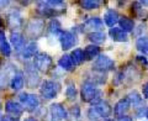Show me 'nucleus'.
I'll list each match as a JSON object with an SVG mask.
<instances>
[{"mask_svg":"<svg viewBox=\"0 0 148 121\" xmlns=\"http://www.w3.org/2000/svg\"><path fill=\"white\" fill-rule=\"evenodd\" d=\"M85 29H92V30H101L104 27V21L100 17H90L84 22Z\"/></svg>","mask_w":148,"mask_h":121,"instance_id":"16","label":"nucleus"},{"mask_svg":"<svg viewBox=\"0 0 148 121\" xmlns=\"http://www.w3.org/2000/svg\"><path fill=\"white\" fill-rule=\"evenodd\" d=\"M58 66L62 69H64V71H68V72L73 71V68H74L73 60L71 58V56H68V54H64L58 59Z\"/></svg>","mask_w":148,"mask_h":121,"instance_id":"21","label":"nucleus"},{"mask_svg":"<svg viewBox=\"0 0 148 121\" xmlns=\"http://www.w3.org/2000/svg\"><path fill=\"white\" fill-rule=\"evenodd\" d=\"M80 95H82V100L85 103H90V101H98L100 100V95L101 91L96 89V87L94 83L91 82H84L82 85V90H80Z\"/></svg>","mask_w":148,"mask_h":121,"instance_id":"1","label":"nucleus"},{"mask_svg":"<svg viewBox=\"0 0 148 121\" xmlns=\"http://www.w3.org/2000/svg\"><path fill=\"white\" fill-rule=\"evenodd\" d=\"M72 114H73V115H75L77 118H78V116L80 115V110H79V106H78V105H75V106H74V108L72 109Z\"/></svg>","mask_w":148,"mask_h":121,"instance_id":"34","label":"nucleus"},{"mask_svg":"<svg viewBox=\"0 0 148 121\" xmlns=\"http://www.w3.org/2000/svg\"><path fill=\"white\" fill-rule=\"evenodd\" d=\"M136 48L140 51L141 53L148 56V37L141 36L140 38H137V41H136Z\"/></svg>","mask_w":148,"mask_h":121,"instance_id":"26","label":"nucleus"},{"mask_svg":"<svg viewBox=\"0 0 148 121\" xmlns=\"http://www.w3.org/2000/svg\"><path fill=\"white\" fill-rule=\"evenodd\" d=\"M142 94H143V98H145V99H148V82L145 83L142 87Z\"/></svg>","mask_w":148,"mask_h":121,"instance_id":"33","label":"nucleus"},{"mask_svg":"<svg viewBox=\"0 0 148 121\" xmlns=\"http://www.w3.org/2000/svg\"><path fill=\"white\" fill-rule=\"evenodd\" d=\"M126 98H127V100L130 101V104L133 105V106L141 105V103H142V96L138 94V91H136V90H132L131 93H128Z\"/></svg>","mask_w":148,"mask_h":121,"instance_id":"27","label":"nucleus"},{"mask_svg":"<svg viewBox=\"0 0 148 121\" xmlns=\"http://www.w3.org/2000/svg\"><path fill=\"white\" fill-rule=\"evenodd\" d=\"M119 20H120V15L116 10H114V9L108 10L104 15V21L109 27H114L119 22Z\"/></svg>","mask_w":148,"mask_h":121,"instance_id":"13","label":"nucleus"},{"mask_svg":"<svg viewBox=\"0 0 148 121\" xmlns=\"http://www.w3.org/2000/svg\"><path fill=\"white\" fill-rule=\"evenodd\" d=\"M100 54V47L96 45H89L86 46L84 50V58L85 59H92L95 57H98Z\"/></svg>","mask_w":148,"mask_h":121,"instance_id":"22","label":"nucleus"},{"mask_svg":"<svg viewBox=\"0 0 148 121\" xmlns=\"http://www.w3.org/2000/svg\"><path fill=\"white\" fill-rule=\"evenodd\" d=\"M0 51H1V53L5 56V57H9V56L11 54L10 43H9L8 41H4V42H1V43H0Z\"/></svg>","mask_w":148,"mask_h":121,"instance_id":"32","label":"nucleus"},{"mask_svg":"<svg viewBox=\"0 0 148 121\" xmlns=\"http://www.w3.org/2000/svg\"><path fill=\"white\" fill-rule=\"evenodd\" d=\"M59 89H61L59 83L54 82V80H45L42 84H41L40 93L43 99L51 100V99H54V98L58 95Z\"/></svg>","mask_w":148,"mask_h":121,"instance_id":"2","label":"nucleus"},{"mask_svg":"<svg viewBox=\"0 0 148 121\" xmlns=\"http://www.w3.org/2000/svg\"><path fill=\"white\" fill-rule=\"evenodd\" d=\"M130 101L127 100V98H122V99H120L116 105H115V109H114V113L116 116H120V118H122V116L126 115V113L130 110Z\"/></svg>","mask_w":148,"mask_h":121,"instance_id":"11","label":"nucleus"},{"mask_svg":"<svg viewBox=\"0 0 148 121\" xmlns=\"http://www.w3.org/2000/svg\"><path fill=\"white\" fill-rule=\"evenodd\" d=\"M88 38H89V41H91L92 45H100V43L105 42L106 35L104 34V32L94 31V32H90V34L88 35Z\"/></svg>","mask_w":148,"mask_h":121,"instance_id":"23","label":"nucleus"},{"mask_svg":"<svg viewBox=\"0 0 148 121\" xmlns=\"http://www.w3.org/2000/svg\"><path fill=\"white\" fill-rule=\"evenodd\" d=\"M25 74H26V82L29 88H35L40 83V77L37 73V69L34 67V64L27 63L25 66Z\"/></svg>","mask_w":148,"mask_h":121,"instance_id":"6","label":"nucleus"},{"mask_svg":"<svg viewBox=\"0 0 148 121\" xmlns=\"http://www.w3.org/2000/svg\"><path fill=\"white\" fill-rule=\"evenodd\" d=\"M3 25V20H1V17H0V26Z\"/></svg>","mask_w":148,"mask_h":121,"instance_id":"42","label":"nucleus"},{"mask_svg":"<svg viewBox=\"0 0 148 121\" xmlns=\"http://www.w3.org/2000/svg\"><path fill=\"white\" fill-rule=\"evenodd\" d=\"M52 58L51 56L47 54V53H37L34 58V67L37 69V71L42 72V73H46L48 72L51 67H52Z\"/></svg>","mask_w":148,"mask_h":121,"instance_id":"4","label":"nucleus"},{"mask_svg":"<svg viewBox=\"0 0 148 121\" xmlns=\"http://www.w3.org/2000/svg\"><path fill=\"white\" fill-rule=\"evenodd\" d=\"M59 40H61V47L64 51L71 50L77 43V36L71 31H63L62 36L59 37Z\"/></svg>","mask_w":148,"mask_h":121,"instance_id":"9","label":"nucleus"},{"mask_svg":"<svg viewBox=\"0 0 148 121\" xmlns=\"http://www.w3.org/2000/svg\"><path fill=\"white\" fill-rule=\"evenodd\" d=\"M8 22H9V25H10V27H12V29L21 27L22 26V16L17 11H14L8 16Z\"/></svg>","mask_w":148,"mask_h":121,"instance_id":"19","label":"nucleus"},{"mask_svg":"<svg viewBox=\"0 0 148 121\" xmlns=\"http://www.w3.org/2000/svg\"><path fill=\"white\" fill-rule=\"evenodd\" d=\"M5 110L8 111L9 114H12V115H21L24 113V106L21 104L16 103L14 100H8L6 104H5Z\"/></svg>","mask_w":148,"mask_h":121,"instance_id":"15","label":"nucleus"},{"mask_svg":"<svg viewBox=\"0 0 148 121\" xmlns=\"http://www.w3.org/2000/svg\"><path fill=\"white\" fill-rule=\"evenodd\" d=\"M1 119H3V118H1V115H0V121H1Z\"/></svg>","mask_w":148,"mask_h":121,"instance_id":"44","label":"nucleus"},{"mask_svg":"<svg viewBox=\"0 0 148 121\" xmlns=\"http://www.w3.org/2000/svg\"><path fill=\"white\" fill-rule=\"evenodd\" d=\"M0 108H1V103H0Z\"/></svg>","mask_w":148,"mask_h":121,"instance_id":"45","label":"nucleus"},{"mask_svg":"<svg viewBox=\"0 0 148 121\" xmlns=\"http://www.w3.org/2000/svg\"><path fill=\"white\" fill-rule=\"evenodd\" d=\"M80 5L83 9H86V10H94V9H98L101 5V1H99V0H84L80 3Z\"/></svg>","mask_w":148,"mask_h":121,"instance_id":"28","label":"nucleus"},{"mask_svg":"<svg viewBox=\"0 0 148 121\" xmlns=\"http://www.w3.org/2000/svg\"><path fill=\"white\" fill-rule=\"evenodd\" d=\"M114 68H115L114 59L109 57L108 54H99L98 58L95 59L94 64H92V69L96 72H100V73L114 71Z\"/></svg>","mask_w":148,"mask_h":121,"instance_id":"3","label":"nucleus"},{"mask_svg":"<svg viewBox=\"0 0 148 121\" xmlns=\"http://www.w3.org/2000/svg\"><path fill=\"white\" fill-rule=\"evenodd\" d=\"M18 99H20L21 104L25 106V109L29 111H35L40 106V100H38V98H37V95H35V94L21 93Z\"/></svg>","mask_w":148,"mask_h":121,"instance_id":"5","label":"nucleus"},{"mask_svg":"<svg viewBox=\"0 0 148 121\" xmlns=\"http://www.w3.org/2000/svg\"><path fill=\"white\" fill-rule=\"evenodd\" d=\"M45 27V21L42 19H32L27 24V34L32 37H37L42 34Z\"/></svg>","mask_w":148,"mask_h":121,"instance_id":"8","label":"nucleus"},{"mask_svg":"<svg viewBox=\"0 0 148 121\" xmlns=\"http://www.w3.org/2000/svg\"><path fill=\"white\" fill-rule=\"evenodd\" d=\"M1 121H15V119L10 118V116H4V118L1 119Z\"/></svg>","mask_w":148,"mask_h":121,"instance_id":"39","label":"nucleus"},{"mask_svg":"<svg viewBox=\"0 0 148 121\" xmlns=\"http://www.w3.org/2000/svg\"><path fill=\"white\" fill-rule=\"evenodd\" d=\"M24 83H25L24 74H22L21 72H17L12 76L10 85H11V88L14 90H20V89H22V87H24Z\"/></svg>","mask_w":148,"mask_h":121,"instance_id":"18","label":"nucleus"},{"mask_svg":"<svg viewBox=\"0 0 148 121\" xmlns=\"http://www.w3.org/2000/svg\"><path fill=\"white\" fill-rule=\"evenodd\" d=\"M109 36L115 42H126L128 40L127 34L123 30L120 29V27H111L109 31Z\"/></svg>","mask_w":148,"mask_h":121,"instance_id":"12","label":"nucleus"},{"mask_svg":"<svg viewBox=\"0 0 148 121\" xmlns=\"http://www.w3.org/2000/svg\"><path fill=\"white\" fill-rule=\"evenodd\" d=\"M9 4L10 1H8V0H0V9H5L9 6Z\"/></svg>","mask_w":148,"mask_h":121,"instance_id":"35","label":"nucleus"},{"mask_svg":"<svg viewBox=\"0 0 148 121\" xmlns=\"http://www.w3.org/2000/svg\"><path fill=\"white\" fill-rule=\"evenodd\" d=\"M48 34L52 35L54 37H61L63 34V30H62V26L59 24L58 20H52L48 25Z\"/></svg>","mask_w":148,"mask_h":121,"instance_id":"20","label":"nucleus"},{"mask_svg":"<svg viewBox=\"0 0 148 121\" xmlns=\"http://www.w3.org/2000/svg\"><path fill=\"white\" fill-rule=\"evenodd\" d=\"M37 50H38V45H37L36 42H30V43L24 48L22 56H24V58H26V59L32 58V57H35V56H36Z\"/></svg>","mask_w":148,"mask_h":121,"instance_id":"24","label":"nucleus"},{"mask_svg":"<svg viewBox=\"0 0 148 121\" xmlns=\"http://www.w3.org/2000/svg\"><path fill=\"white\" fill-rule=\"evenodd\" d=\"M137 59L140 60L142 64H147V63H148V62H147V59H146L145 57H142V56H137Z\"/></svg>","mask_w":148,"mask_h":121,"instance_id":"36","label":"nucleus"},{"mask_svg":"<svg viewBox=\"0 0 148 121\" xmlns=\"http://www.w3.org/2000/svg\"><path fill=\"white\" fill-rule=\"evenodd\" d=\"M92 109H94V111L100 116V118H105V119H109V116L111 115V113H112V109H111L110 104L106 100H103V99L95 101V103L92 104Z\"/></svg>","mask_w":148,"mask_h":121,"instance_id":"7","label":"nucleus"},{"mask_svg":"<svg viewBox=\"0 0 148 121\" xmlns=\"http://www.w3.org/2000/svg\"><path fill=\"white\" fill-rule=\"evenodd\" d=\"M146 118H147V119H148V108H147V109H146Z\"/></svg>","mask_w":148,"mask_h":121,"instance_id":"41","label":"nucleus"},{"mask_svg":"<svg viewBox=\"0 0 148 121\" xmlns=\"http://www.w3.org/2000/svg\"><path fill=\"white\" fill-rule=\"evenodd\" d=\"M133 11H135L136 15L140 17V19H143V17H147V12L145 10V8H142V5L138 3H135L133 4Z\"/></svg>","mask_w":148,"mask_h":121,"instance_id":"30","label":"nucleus"},{"mask_svg":"<svg viewBox=\"0 0 148 121\" xmlns=\"http://www.w3.org/2000/svg\"><path fill=\"white\" fill-rule=\"evenodd\" d=\"M24 121H38V120L35 119V118H32V116H30V118H26Z\"/></svg>","mask_w":148,"mask_h":121,"instance_id":"40","label":"nucleus"},{"mask_svg":"<svg viewBox=\"0 0 148 121\" xmlns=\"http://www.w3.org/2000/svg\"><path fill=\"white\" fill-rule=\"evenodd\" d=\"M49 114L52 116L53 121H62V120H66L68 118L67 110L58 103H54L49 106Z\"/></svg>","mask_w":148,"mask_h":121,"instance_id":"10","label":"nucleus"},{"mask_svg":"<svg viewBox=\"0 0 148 121\" xmlns=\"http://www.w3.org/2000/svg\"><path fill=\"white\" fill-rule=\"evenodd\" d=\"M105 121H112V120H111V119H106Z\"/></svg>","mask_w":148,"mask_h":121,"instance_id":"43","label":"nucleus"},{"mask_svg":"<svg viewBox=\"0 0 148 121\" xmlns=\"http://www.w3.org/2000/svg\"><path fill=\"white\" fill-rule=\"evenodd\" d=\"M47 4L49 8H52L53 10H57V11L66 6V3L62 1V0H48Z\"/></svg>","mask_w":148,"mask_h":121,"instance_id":"31","label":"nucleus"},{"mask_svg":"<svg viewBox=\"0 0 148 121\" xmlns=\"http://www.w3.org/2000/svg\"><path fill=\"white\" fill-rule=\"evenodd\" d=\"M117 121H132V119L130 118V116H122V118H120Z\"/></svg>","mask_w":148,"mask_h":121,"instance_id":"38","label":"nucleus"},{"mask_svg":"<svg viewBox=\"0 0 148 121\" xmlns=\"http://www.w3.org/2000/svg\"><path fill=\"white\" fill-rule=\"evenodd\" d=\"M119 24H120V29L123 30L126 34L135 30V21H133L132 19H130V17H126V16L120 17Z\"/></svg>","mask_w":148,"mask_h":121,"instance_id":"17","label":"nucleus"},{"mask_svg":"<svg viewBox=\"0 0 148 121\" xmlns=\"http://www.w3.org/2000/svg\"><path fill=\"white\" fill-rule=\"evenodd\" d=\"M78 95V91H77V88L73 83H69L66 88V96L68 100H75V98Z\"/></svg>","mask_w":148,"mask_h":121,"instance_id":"29","label":"nucleus"},{"mask_svg":"<svg viewBox=\"0 0 148 121\" xmlns=\"http://www.w3.org/2000/svg\"><path fill=\"white\" fill-rule=\"evenodd\" d=\"M4 41H6V37H5V34H4L3 31H0V43L4 42Z\"/></svg>","mask_w":148,"mask_h":121,"instance_id":"37","label":"nucleus"},{"mask_svg":"<svg viewBox=\"0 0 148 121\" xmlns=\"http://www.w3.org/2000/svg\"><path fill=\"white\" fill-rule=\"evenodd\" d=\"M10 42L12 45V47L15 48L16 51H20L22 47H24V45H25V38H24V36H22L20 32H11V35H10Z\"/></svg>","mask_w":148,"mask_h":121,"instance_id":"14","label":"nucleus"},{"mask_svg":"<svg viewBox=\"0 0 148 121\" xmlns=\"http://www.w3.org/2000/svg\"><path fill=\"white\" fill-rule=\"evenodd\" d=\"M71 58L73 60V64L74 66H79V64H82L83 62H84V51L80 50V48H75L73 50V52L71 54Z\"/></svg>","mask_w":148,"mask_h":121,"instance_id":"25","label":"nucleus"}]
</instances>
